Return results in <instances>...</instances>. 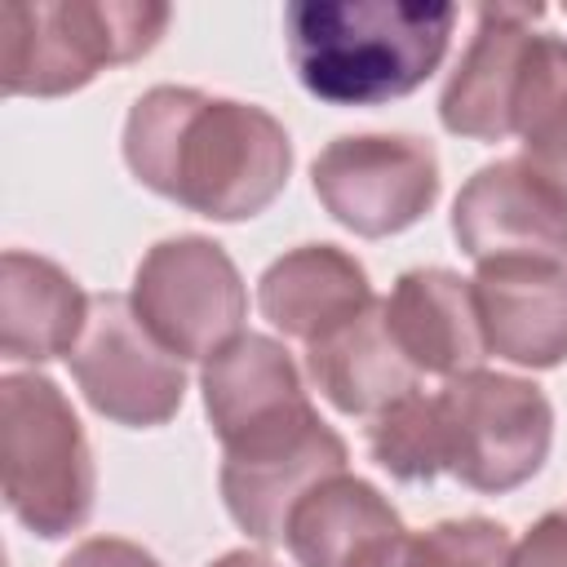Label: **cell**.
<instances>
[{"mask_svg":"<svg viewBox=\"0 0 567 567\" xmlns=\"http://www.w3.org/2000/svg\"><path fill=\"white\" fill-rule=\"evenodd\" d=\"M124 164L146 190L199 217L248 221L288 186L292 142L252 102L155 84L128 106Z\"/></svg>","mask_w":567,"mask_h":567,"instance_id":"1","label":"cell"},{"mask_svg":"<svg viewBox=\"0 0 567 567\" xmlns=\"http://www.w3.org/2000/svg\"><path fill=\"white\" fill-rule=\"evenodd\" d=\"M456 27L447 0H292L288 62L301 89L332 106H381L421 89Z\"/></svg>","mask_w":567,"mask_h":567,"instance_id":"2","label":"cell"},{"mask_svg":"<svg viewBox=\"0 0 567 567\" xmlns=\"http://www.w3.org/2000/svg\"><path fill=\"white\" fill-rule=\"evenodd\" d=\"M173 9L155 0H9L0 13V84L9 97H62L97 71L159 44Z\"/></svg>","mask_w":567,"mask_h":567,"instance_id":"3","label":"cell"},{"mask_svg":"<svg viewBox=\"0 0 567 567\" xmlns=\"http://www.w3.org/2000/svg\"><path fill=\"white\" fill-rule=\"evenodd\" d=\"M0 474L9 514L40 540H62L89 523L97 496L93 447L58 381L40 372L0 381Z\"/></svg>","mask_w":567,"mask_h":567,"instance_id":"4","label":"cell"},{"mask_svg":"<svg viewBox=\"0 0 567 567\" xmlns=\"http://www.w3.org/2000/svg\"><path fill=\"white\" fill-rule=\"evenodd\" d=\"M443 434V474L501 496L523 487L549 456L554 408L536 381L509 372H465L434 394Z\"/></svg>","mask_w":567,"mask_h":567,"instance_id":"5","label":"cell"},{"mask_svg":"<svg viewBox=\"0 0 567 567\" xmlns=\"http://www.w3.org/2000/svg\"><path fill=\"white\" fill-rule=\"evenodd\" d=\"M128 301L177 359H213L248 319V288L230 252L204 235L159 239L137 261Z\"/></svg>","mask_w":567,"mask_h":567,"instance_id":"6","label":"cell"},{"mask_svg":"<svg viewBox=\"0 0 567 567\" xmlns=\"http://www.w3.org/2000/svg\"><path fill=\"white\" fill-rule=\"evenodd\" d=\"M310 182L332 221L363 239H385L434 208L439 155L412 133H350L315 155Z\"/></svg>","mask_w":567,"mask_h":567,"instance_id":"7","label":"cell"},{"mask_svg":"<svg viewBox=\"0 0 567 567\" xmlns=\"http://www.w3.org/2000/svg\"><path fill=\"white\" fill-rule=\"evenodd\" d=\"M221 501L230 518L261 545H279L292 509L328 478L346 474V439L315 412H292L221 447Z\"/></svg>","mask_w":567,"mask_h":567,"instance_id":"8","label":"cell"},{"mask_svg":"<svg viewBox=\"0 0 567 567\" xmlns=\"http://www.w3.org/2000/svg\"><path fill=\"white\" fill-rule=\"evenodd\" d=\"M66 363L89 408L115 425H164L177 416L186 394L182 359L146 332L133 301L120 292H97L89 301L84 332Z\"/></svg>","mask_w":567,"mask_h":567,"instance_id":"9","label":"cell"},{"mask_svg":"<svg viewBox=\"0 0 567 567\" xmlns=\"http://www.w3.org/2000/svg\"><path fill=\"white\" fill-rule=\"evenodd\" d=\"M452 235L465 257L567 261V199L523 159L483 164L452 204Z\"/></svg>","mask_w":567,"mask_h":567,"instance_id":"10","label":"cell"},{"mask_svg":"<svg viewBox=\"0 0 567 567\" xmlns=\"http://www.w3.org/2000/svg\"><path fill=\"white\" fill-rule=\"evenodd\" d=\"M540 13V4H478L474 35L439 97V120L447 133L474 142H501L514 133V93L536 40L532 22Z\"/></svg>","mask_w":567,"mask_h":567,"instance_id":"11","label":"cell"},{"mask_svg":"<svg viewBox=\"0 0 567 567\" xmlns=\"http://www.w3.org/2000/svg\"><path fill=\"white\" fill-rule=\"evenodd\" d=\"M470 284L496 359L518 368H558L567 359V270L558 261L501 257L483 261Z\"/></svg>","mask_w":567,"mask_h":567,"instance_id":"12","label":"cell"},{"mask_svg":"<svg viewBox=\"0 0 567 567\" xmlns=\"http://www.w3.org/2000/svg\"><path fill=\"white\" fill-rule=\"evenodd\" d=\"M284 545L301 567H408L399 509L354 474L319 483L292 509Z\"/></svg>","mask_w":567,"mask_h":567,"instance_id":"13","label":"cell"},{"mask_svg":"<svg viewBox=\"0 0 567 567\" xmlns=\"http://www.w3.org/2000/svg\"><path fill=\"white\" fill-rule=\"evenodd\" d=\"M385 319L399 350L421 377L452 381L478 372L487 359L474 284L443 266L403 270L385 297Z\"/></svg>","mask_w":567,"mask_h":567,"instance_id":"14","label":"cell"},{"mask_svg":"<svg viewBox=\"0 0 567 567\" xmlns=\"http://www.w3.org/2000/svg\"><path fill=\"white\" fill-rule=\"evenodd\" d=\"M372 284L363 261H354L337 244H301L266 266L257 279V306L261 315L292 341L315 346L341 323H350L359 310H368Z\"/></svg>","mask_w":567,"mask_h":567,"instance_id":"15","label":"cell"},{"mask_svg":"<svg viewBox=\"0 0 567 567\" xmlns=\"http://www.w3.org/2000/svg\"><path fill=\"white\" fill-rule=\"evenodd\" d=\"M199 390L221 447L310 408L292 354L261 332H239L213 359H204Z\"/></svg>","mask_w":567,"mask_h":567,"instance_id":"16","label":"cell"},{"mask_svg":"<svg viewBox=\"0 0 567 567\" xmlns=\"http://www.w3.org/2000/svg\"><path fill=\"white\" fill-rule=\"evenodd\" d=\"M306 377L337 412L372 421L381 408L412 394L421 372L399 350L385 319V301H372L350 323L306 346Z\"/></svg>","mask_w":567,"mask_h":567,"instance_id":"17","label":"cell"},{"mask_svg":"<svg viewBox=\"0 0 567 567\" xmlns=\"http://www.w3.org/2000/svg\"><path fill=\"white\" fill-rule=\"evenodd\" d=\"M84 288L49 257L9 248L0 261V350L13 363L66 359L89 319Z\"/></svg>","mask_w":567,"mask_h":567,"instance_id":"18","label":"cell"},{"mask_svg":"<svg viewBox=\"0 0 567 567\" xmlns=\"http://www.w3.org/2000/svg\"><path fill=\"white\" fill-rule=\"evenodd\" d=\"M514 133L523 164H532L567 199V40L536 31L518 93H514Z\"/></svg>","mask_w":567,"mask_h":567,"instance_id":"19","label":"cell"},{"mask_svg":"<svg viewBox=\"0 0 567 567\" xmlns=\"http://www.w3.org/2000/svg\"><path fill=\"white\" fill-rule=\"evenodd\" d=\"M368 452L399 483H434L443 474V434H439L434 394L412 390L390 408H381L368 421Z\"/></svg>","mask_w":567,"mask_h":567,"instance_id":"20","label":"cell"},{"mask_svg":"<svg viewBox=\"0 0 567 567\" xmlns=\"http://www.w3.org/2000/svg\"><path fill=\"white\" fill-rule=\"evenodd\" d=\"M514 540L496 518H443L408 536V567H509Z\"/></svg>","mask_w":567,"mask_h":567,"instance_id":"21","label":"cell"},{"mask_svg":"<svg viewBox=\"0 0 567 567\" xmlns=\"http://www.w3.org/2000/svg\"><path fill=\"white\" fill-rule=\"evenodd\" d=\"M509 567H567V514H545L514 545Z\"/></svg>","mask_w":567,"mask_h":567,"instance_id":"22","label":"cell"},{"mask_svg":"<svg viewBox=\"0 0 567 567\" xmlns=\"http://www.w3.org/2000/svg\"><path fill=\"white\" fill-rule=\"evenodd\" d=\"M58 567H164L151 549L133 545V540H120V536H89L80 540Z\"/></svg>","mask_w":567,"mask_h":567,"instance_id":"23","label":"cell"},{"mask_svg":"<svg viewBox=\"0 0 567 567\" xmlns=\"http://www.w3.org/2000/svg\"><path fill=\"white\" fill-rule=\"evenodd\" d=\"M208 567H279V563L266 558V554H257V549H230V554H221V558L208 563Z\"/></svg>","mask_w":567,"mask_h":567,"instance_id":"24","label":"cell"}]
</instances>
